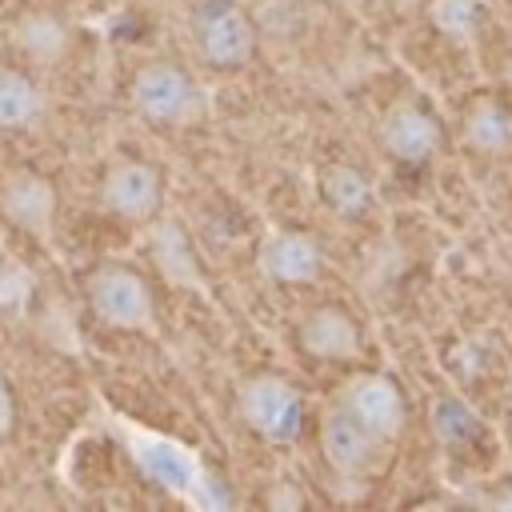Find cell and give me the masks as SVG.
Wrapping results in <instances>:
<instances>
[{"mask_svg":"<svg viewBox=\"0 0 512 512\" xmlns=\"http://www.w3.org/2000/svg\"><path fill=\"white\" fill-rule=\"evenodd\" d=\"M336 404L352 416V420H360L376 440H384V444H392L400 432H404V424H408V404H404V392H400V384L392 380V376H384V372H356V376H348L344 384H340V392H336Z\"/></svg>","mask_w":512,"mask_h":512,"instance_id":"cell-5","label":"cell"},{"mask_svg":"<svg viewBox=\"0 0 512 512\" xmlns=\"http://www.w3.org/2000/svg\"><path fill=\"white\" fill-rule=\"evenodd\" d=\"M88 304L96 320L112 332H152L156 328V300L140 272L124 264H104L88 276Z\"/></svg>","mask_w":512,"mask_h":512,"instance_id":"cell-4","label":"cell"},{"mask_svg":"<svg viewBox=\"0 0 512 512\" xmlns=\"http://www.w3.org/2000/svg\"><path fill=\"white\" fill-rule=\"evenodd\" d=\"M508 116H512V104H508Z\"/></svg>","mask_w":512,"mask_h":512,"instance_id":"cell-21","label":"cell"},{"mask_svg":"<svg viewBox=\"0 0 512 512\" xmlns=\"http://www.w3.org/2000/svg\"><path fill=\"white\" fill-rule=\"evenodd\" d=\"M32 296H36V272L28 264L4 256L0 260V316L24 320L32 308Z\"/></svg>","mask_w":512,"mask_h":512,"instance_id":"cell-18","label":"cell"},{"mask_svg":"<svg viewBox=\"0 0 512 512\" xmlns=\"http://www.w3.org/2000/svg\"><path fill=\"white\" fill-rule=\"evenodd\" d=\"M380 144L400 164H424L440 152V120L416 100H396L380 120Z\"/></svg>","mask_w":512,"mask_h":512,"instance_id":"cell-10","label":"cell"},{"mask_svg":"<svg viewBox=\"0 0 512 512\" xmlns=\"http://www.w3.org/2000/svg\"><path fill=\"white\" fill-rule=\"evenodd\" d=\"M12 40L28 60L56 64L68 52V24L60 16H52V12H24L12 24Z\"/></svg>","mask_w":512,"mask_h":512,"instance_id":"cell-13","label":"cell"},{"mask_svg":"<svg viewBox=\"0 0 512 512\" xmlns=\"http://www.w3.org/2000/svg\"><path fill=\"white\" fill-rule=\"evenodd\" d=\"M464 140L472 152L480 156H500L512 148V116L508 108H500L496 100L480 96L468 112H464Z\"/></svg>","mask_w":512,"mask_h":512,"instance_id":"cell-14","label":"cell"},{"mask_svg":"<svg viewBox=\"0 0 512 512\" xmlns=\"http://www.w3.org/2000/svg\"><path fill=\"white\" fill-rule=\"evenodd\" d=\"M156 268L168 284L176 288H200V272H196V260H192V248L184 240V232L176 224H160L156 228Z\"/></svg>","mask_w":512,"mask_h":512,"instance_id":"cell-16","label":"cell"},{"mask_svg":"<svg viewBox=\"0 0 512 512\" xmlns=\"http://www.w3.org/2000/svg\"><path fill=\"white\" fill-rule=\"evenodd\" d=\"M0 212L16 232L48 244L56 224V184L44 172L16 168L0 180Z\"/></svg>","mask_w":512,"mask_h":512,"instance_id":"cell-7","label":"cell"},{"mask_svg":"<svg viewBox=\"0 0 512 512\" xmlns=\"http://www.w3.org/2000/svg\"><path fill=\"white\" fill-rule=\"evenodd\" d=\"M160 172L144 160H116L104 180H100V200L108 212H116L120 220H132V224H144L156 216L160 208Z\"/></svg>","mask_w":512,"mask_h":512,"instance_id":"cell-9","label":"cell"},{"mask_svg":"<svg viewBox=\"0 0 512 512\" xmlns=\"http://www.w3.org/2000/svg\"><path fill=\"white\" fill-rule=\"evenodd\" d=\"M132 108L160 128H184L204 116V88L172 60H148L132 76Z\"/></svg>","mask_w":512,"mask_h":512,"instance_id":"cell-1","label":"cell"},{"mask_svg":"<svg viewBox=\"0 0 512 512\" xmlns=\"http://www.w3.org/2000/svg\"><path fill=\"white\" fill-rule=\"evenodd\" d=\"M44 92L32 76L16 68H0V128L4 132H28L44 120Z\"/></svg>","mask_w":512,"mask_h":512,"instance_id":"cell-12","label":"cell"},{"mask_svg":"<svg viewBox=\"0 0 512 512\" xmlns=\"http://www.w3.org/2000/svg\"><path fill=\"white\" fill-rule=\"evenodd\" d=\"M12 424H16V400H12V388H8V380L0 376V440L12 432Z\"/></svg>","mask_w":512,"mask_h":512,"instance_id":"cell-20","label":"cell"},{"mask_svg":"<svg viewBox=\"0 0 512 512\" xmlns=\"http://www.w3.org/2000/svg\"><path fill=\"white\" fill-rule=\"evenodd\" d=\"M256 264H260V272L272 284L300 288V284H316L320 280V272H324V248H320V240L312 232L276 228V232L264 236Z\"/></svg>","mask_w":512,"mask_h":512,"instance_id":"cell-8","label":"cell"},{"mask_svg":"<svg viewBox=\"0 0 512 512\" xmlns=\"http://www.w3.org/2000/svg\"><path fill=\"white\" fill-rule=\"evenodd\" d=\"M300 348L328 364H348L364 352L360 324L340 304H320L300 320Z\"/></svg>","mask_w":512,"mask_h":512,"instance_id":"cell-11","label":"cell"},{"mask_svg":"<svg viewBox=\"0 0 512 512\" xmlns=\"http://www.w3.org/2000/svg\"><path fill=\"white\" fill-rule=\"evenodd\" d=\"M388 452L384 440H376L360 420H352L340 404H332L320 420V456L340 480H364L376 472L380 456Z\"/></svg>","mask_w":512,"mask_h":512,"instance_id":"cell-6","label":"cell"},{"mask_svg":"<svg viewBox=\"0 0 512 512\" xmlns=\"http://www.w3.org/2000/svg\"><path fill=\"white\" fill-rule=\"evenodd\" d=\"M424 16L452 44H472L480 32V0H428Z\"/></svg>","mask_w":512,"mask_h":512,"instance_id":"cell-17","label":"cell"},{"mask_svg":"<svg viewBox=\"0 0 512 512\" xmlns=\"http://www.w3.org/2000/svg\"><path fill=\"white\" fill-rule=\"evenodd\" d=\"M320 200L336 216H364L372 208V180L352 164H328L320 172Z\"/></svg>","mask_w":512,"mask_h":512,"instance_id":"cell-15","label":"cell"},{"mask_svg":"<svg viewBox=\"0 0 512 512\" xmlns=\"http://www.w3.org/2000/svg\"><path fill=\"white\" fill-rule=\"evenodd\" d=\"M192 36L204 64L240 72L256 52V24L240 0H196Z\"/></svg>","mask_w":512,"mask_h":512,"instance_id":"cell-3","label":"cell"},{"mask_svg":"<svg viewBox=\"0 0 512 512\" xmlns=\"http://www.w3.org/2000/svg\"><path fill=\"white\" fill-rule=\"evenodd\" d=\"M240 420L268 444H292L304 428V396L292 380L276 372H256L236 392Z\"/></svg>","mask_w":512,"mask_h":512,"instance_id":"cell-2","label":"cell"},{"mask_svg":"<svg viewBox=\"0 0 512 512\" xmlns=\"http://www.w3.org/2000/svg\"><path fill=\"white\" fill-rule=\"evenodd\" d=\"M432 428H436V436H440L444 444H460V440H468L480 424H476V412H472L464 400L440 396V400L432 404Z\"/></svg>","mask_w":512,"mask_h":512,"instance_id":"cell-19","label":"cell"}]
</instances>
